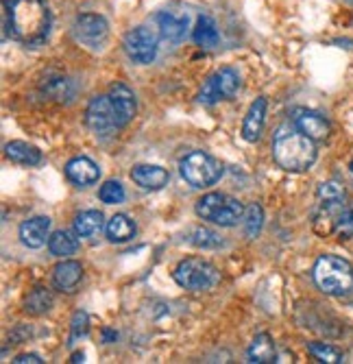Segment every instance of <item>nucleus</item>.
<instances>
[{"label":"nucleus","mask_w":353,"mask_h":364,"mask_svg":"<svg viewBox=\"0 0 353 364\" xmlns=\"http://www.w3.org/2000/svg\"><path fill=\"white\" fill-rule=\"evenodd\" d=\"M238 90H240L238 73L234 68H220L218 73H214L205 81V85H203V90L199 94V101L203 105H214L218 101H224V98L236 96Z\"/></svg>","instance_id":"6e6552de"},{"label":"nucleus","mask_w":353,"mask_h":364,"mask_svg":"<svg viewBox=\"0 0 353 364\" xmlns=\"http://www.w3.org/2000/svg\"><path fill=\"white\" fill-rule=\"evenodd\" d=\"M79 234L75 231H66V229H59L55 234L48 238V251L57 257H66V255H72L77 249H79Z\"/></svg>","instance_id":"5701e85b"},{"label":"nucleus","mask_w":353,"mask_h":364,"mask_svg":"<svg viewBox=\"0 0 353 364\" xmlns=\"http://www.w3.org/2000/svg\"><path fill=\"white\" fill-rule=\"evenodd\" d=\"M72 36L89 50H101L109 38V24L99 14H81L72 24Z\"/></svg>","instance_id":"0eeeda50"},{"label":"nucleus","mask_w":353,"mask_h":364,"mask_svg":"<svg viewBox=\"0 0 353 364\" xmlns=\"http://www.w3.org/2000/svg\"><path fill=\"white\" fill-rule=\"evenodd\" d=\"M266 107H268V101L264 96L255 98V103L249 107V112L244 116V122H242V138L246 142H258L260 140L262 129H264V118H266Z\"/></svg>","instance_id":"2eb2a0df"},{"label":"nucleus","mask_w":353,"mask_h":364,"mask_svg":"<svg viewBox=\"0 0 353 364\" xmlns=\"http://www.w3.org/2000/svg\"><path fill=\"white\" fill-rule=\"evenodd\" d=\"M81 360H83V353H81V355H79V353H77V355H72V362H81Z\"/></svg>","instance_id":"c9c22d12"},{"label":"nucleus","mask_w":353,"mask_h":364,"mask_svg":"<svg viewBox=\"0 0 353 364\" xmlns=\"http://www.w3.org/2000/svg\"><path fill=\"white\" fill-rule=\"evenodd\" d=\"M85 124L89 127V131H94L96 136H107L114 129H120L109 94L92 98L87 109H85Z\"/></svg>","instance_id":"9d476101"},{"label":"nucleus","mask_w":353,"mask_h":364,"mask_svg":"<svg viewBox=\"0 0 353 364\" xmlns=\"http://www.w3.org/2000/svg\"><path fill=\"white\" fill-rule=\"evenodd\" d=\"M347 203L344 198H320V203L314 212V220L312 227L318 236H334L336 227L342 218V214L347 212Z\"/></svg>","instance_id":"9b49d317"},{"label":"nucleus","mask_w":353,"mask_h":364,"mask_svg":"<svg viewBox=\"0 0 353 364\" xmlns=\"http://www.w3.org/2000/svg\"><path fill=\"white\" fill-rule=\"evenodd\" d=\"M66 177L72 183L85 188V186H92V183L99 181L101 171H99V166H96L92 159H87V157H75V159H70L66 164Z\"/></svg>","instance_id":"a211bd4d"},{"label":"nucleus","mask_w":353,"mask_h":364,"mask_svg":"<svg viewBox=\"0 0 353 364\" xmlns=\"http://www.w3.org/2000/svg\"><path fill=\"white\" fill-rule=\"evenodd\" d=\"M338 240H347L353 236V208H347V212L342 214L338 227H336V234H334Z\"/></svg>","instance_id":"2f4dec72"},{"label":"nucleus","mask_w":353,"mask_h":364,"mask_svg":"<svg viewBox=\"0 0 353 364\" xmlns=\"http://www.w3.org/2000/svg\"><path fill=\"white\" fill-rule=\"evenodd\" d=\"M249 362H255V364H268V362H275V343L268 334H258L253 338L249 351Z\"/></svg>","instance_id":"b1692460"},{"label":"nucleus","mask_w":353,"mask_h":364,"mask_svg":"<svg viewBox=\"0 0 353 364\" xmlns=\"http://www.w3.org/2000/svg\"><path fill=\"white\" fill-rule=\"evenodd\" d=\"M131 179L144 190H162L168 183L170 175L166 168L155 166V164H138L131 171Z\"/></svg>","instance_id":"f3484780"},{"label":"nucleus","mask_w":353,"mask_h":364,"mask_svg":"<svg viewBox=\"0 0 353 364\" xmlns=\"http://www.w3.org/2000/svg\"><path fill=\"white\" fill-rule=\"evenodd\" d=\"M195 210H197L199 218L210 220L220 227H234L244 216V205L238 201V198L224 194V192H210V194L201 196Z\"/></svg>","instance_id":"20e7f679"},{"label":"nucleus","mask_w":353,"mask_h":364,"mask_svg":"<svg viewBox=\"0 0 353 364\" xmlns=\"http://www.w3.org/2000/svg\"><path fill=\"white\" fill-rule=\"evenodd\" d=\"M293 122H295V127L301 131V134H305L314 142H320V140H325L330 136V122L323 116H320V114H316V112L295 109Z\"/></svg>","instance_id":"ddd939ff"},{"label":"nucleus","mask_w":353,"mask_h":364,"mask_svg":"<svg viewBox=\"0 0 353 364\" xmlns=\"http://www.w3.org/2000/svg\"><path fill=\"white\" fill-rule=\"evenodd\" d=\"M50 231V218L48 216H33L22 223L20 227V240L28 249H40L44 247Z\"/></svg>","instance_id":"dca6fc26"},{"label":"nucleus","mask_w":353,"mask_h":364,"mask_svg":"<svg viewBox=\"0 0 353 364\" xmlns=\"http://www.w3.org/2000/svg\"><path fill=\"white\" fill-rule=\"evenodd\" d=\"M181 177L192 186V188H210L214 186L220 175H222V164L203 151H192L188 153L181 164H179Z\"/></svg>","instance_id":"39448f33"},{"label":"nucleus","mask_w":353,"mask_h":364,"mask_svg":"<svg viewBox=\"0 0 353 364\" xmlns=\"http://www.w3.org/2000/svg\"><path fill=\"white\" fill-rule=\"evenodd\" d=\"M318 198H344V188L340 183H336V181L320 183Z\"/></svg>","instance_id":"473e14b6"},{"label":"nucleus","mask_w":353,"mask_h":364,"mask_svg":"<svg viewBox=\"0 0 353 364\" xmlns=\"http://www.w3.org/2000/svg\"><path fill=\"white\" fill-rule=\"evenodd\" d=\"M99 196L101 201L107 203V205H116V203H122L124 201V188L120 181H105L99 190Z\"/></svg>","instance_id":"7c9ffc66"},{"label":"nucleus","mask_w":353,"mask_h":364,"mask_svg":"<svg viewBox=\"0 0 353 364\" xmlns=\"http://www.w3.org/2000/svg\"><path fill=\"white\" fill-rule=\"evenodd\" d=\"M13 362H16V364H26V362H31V364H42L44 360H42L38 353H22V355H18Z\"/></svg>","instance_id":"f704fd0d"},{"label":"nucleus","mask_w":353,"mask_h":364,"mask_svg":"<svg viewBox=\"0 0 353 364\" xmlns=\"http://www.w3.org/2000/svg\"><path fill=\"white\" fill-rule=\"evenodd\" d=\"M308 351L318 362H325V364H338V362H342V353L338 349L325 345V343H310L308 345Z\"/></svg>","instance_id":"c756f323"},{"label":"nucleus","mask_w":353,"mask_h":364,"mask_svg":"<svg viewBox=\"0 0 353 364\" xmlns=\"http://www.w3.org/2000/svg\"><path fill=\"white\" fill-rule=\"evenodd\" d=\"M273 157L288 173H303L316 161V144L295 127V122L277 129L273 138Z\"/></svg>","instance_id":"f03ea898"},{"label":"nucleus","mask_w":353,"mask_h":364,"mask_svg":"<svg viewBox=\"0 0 353 364\" xmlns=\"http://www.w3.org/2000/svg\"><path fill=\"white\" fill-rule=\"evenodd\" d=\"M122 48L134 63L146 65L157 57V38L146 26H136L124 36Z\"/></svg>","instance_id":"1a4fd4ad"},{"label":"nucleus","mask_w":353,"mask_h":364,"mask_svg":"<svg viewBox=\"0 0 353 364\" xmlns=\"http://www.w3.org/2000/svg\"><path fill=\"white\" fill-rule=\"evenodd\" d=\"M105 231H107L109 242H118V245L120 242H129L136 236V223L126 214H116V216L109 218Z\"/></svg>","instance_id":"4be33fe9"},{"label":"nucleus","mask_w":353,"mask_h":364,"mask_svg":"<svg viewBox=\"0 0 353 364\" xmlns=\"http://www.w3.org/2000/svg\"><path fill=\"white\" fill-rule=\"evenodd\" d=\"M85 334H87V314L77 312L75 321H72V336L79 338V336H85Z\"/></svg>","instance_id":"72a5a7b5"},{"label":"nucleus","mask_w":353,"mask_h":364,"mask_svg":"<svg viewBox=\"0 0 353 364\" xmlns=\"http://www.w3.org/2000/svg\"><path fill=\"white\" fill-rule=\"evenodd\" d=\"M109 98H112L114 109H116V116H118V124H120V127L129 124L131 118L136 116V109H138L134 90H131V87H126L124 83H114V85L109 87Z\"/></svg>","instance_id":"4468645a"},{"label":"nucleus","mask_w":353,"mask_h":364,"mask_svg":"<svg viewBox=\"0 0 353 364\" xmlns=\"http://www.w3.org/2000/svg\"><path fill=\"white\" fill-rule=\"evenodd\" d=\"M50 308H53V294L46 288H36L33 292L26 296V301H24V310L28 314H36V316L46 314Z\"/></svg>","instance_id":"cd10ccee"},{"label":"nucleus","mask_w":353,"mask_h":364,"mask_svg":"<svg viewBox=\"0 0 353 364\" xmlns=\"http://www.w3.org/2000/svg\"><path fill=\"white\" fill-rule=\"evenodd\" d=\"M173 277L185 290L203 292V290H210L212 286H216L218 271H216V267H212L210 262H205L201 257H188L177 264Z\"/></svg>","instance_id":"423d86ee"},{"label":"nucleus","mask_w":353,"mask_h":364,"mask_svg":"<svg viewBox=\"0 0 353 364\" xmlns=\"http://www.w3.org/2000/svg\"><path fill=\"white\" fill-rule=\"evenodd\" d=\"M103 227H105V218L99 210H85V212L77 214V218H75V231L79 234V238H85V240L99 238Z\"/></svg>","instance_id":"aec40b11"},{"label":"nucleus","mask_w":353,"mask_h":364,"mask_svg":"<svg viewBox=\"0 0 353 364\" xmlns=\"http://www.w3.org/2000/svg\"><path fill=\"white\" fill-rule=\"evenodd\" d=\"M42 92L48 98H53V101L63 103V101H70L75 96V85L68 77H48L42 83Z\"/></svg>","instance_id":"393cba45"},{"label":"nucleus","mask_w":353,"mask_h":364,"mask_svg":"<svg viewBox=\"0 0 353 364\" xmlns=\"http://www.w3.org/2000/svg\"><path fill=\"white\" fill-rule=\"evenodd\" d=\"M81 277H83V267L75 259L59 262L53 271V284L63 292H72L77 288V284L81 282Z\"/></svg>","instance_id":"6ab92c4d"},{"label":"nucleus","mask_w":353,"mask_h":364,"mask_svg":"<svg viewBox=\"0 0 353 364\" xmlns=\"http://www.w3.org/2000/svg\"><path fill=\"white\" fill-rule=\"evenodd\" d=\"M7 36L20 44L36 46L48 38L50 11L44 0H3Z\"/></svg>","instance_id":"f257e3e1"},{"label":"nucleus","mask_w":353,"mask_h":364,"mask_svg":"<svg viewBox=\"0 0 353 364\" xmlns=\"http://www.w3.org/2000/svg\"><path fill=\"white\" fill-rule=\"evenodd\" d=\"M244 234L249 238H255L262 231L264 225V210L258 203H251L249 208H244Z\"/></svg>","instance_id":"c85d7f7f"},{"label":"nucleus","mask_w":353,"mask_h":364,"mask_svg":"<svg viewBox=\"0 0 353 364\" xmlns=\"http://www.w3.org/2000/svg\"><path fill=\"white\" fill-rule=\"evenodd\" d=\"M155 24L162 40L177 44L185 38L188 31V14H177V11H159L155 16Z\"/></svg>","instance_id":"f8f14e48"},{"label":"nucleus","mask_w":353,"mask_h":364,"mask_svg":"<svg viewBox=\"0 0 353 364\" xmlns=\"http://www.w3.org/2000/svg\"><path fill=\"white\" fill-rule=\"evenodd\" d=\"M5 155H7L11 161L20 164V166H38V164L42 161V151H40V149L31 146V144H26V142H20V140L9 142V144L5 146Z\"/></svg>","instance_id":"412c9836"},{"label":"nucleus","mask_w":353,"mask_h":364,"mask_svg":"<svg viewBox=\"0 0 353 364\" xmlns=\"http://www.w3.org/2000/svg\"><path fill=\"white\" fill-rule=\"evenodd\" d=\"M192 40L203 48H214L220 40L216 22L210 16H199L197 26H195V31H192Z\"/></svg>","instance_id":"a878e982"},{"label":"nucleus","mask_w":353,"mask_h":364,"mask_svg":"<svg viewBox=\"0 0 353 364\" xmlns=\"http://www.w3.org/2000/svg\"><path fill=\"white\" fill-rule=\"evenodd\" d=\"M314 282L325 294H347L353 288V267L338 255H320L314 264Z\"/></svg>","instance_id":"7ed1b4c3"},{"label":"nucleus","mask_w":353,"mask_h":364,"mask_svg":"<svg viewBox=\"0 0 353 364\" xmlns=\"http://www.w3.org/2000/svg\"><path fill=\"white\" fill-rule=\"evenodd\" d=\"M185 242L197 247V249H218L222 247V238L216 234V231L207 229V227H192L185 234Z\"/></svg>","instance_id":"bb28decb"}]
</instances>
